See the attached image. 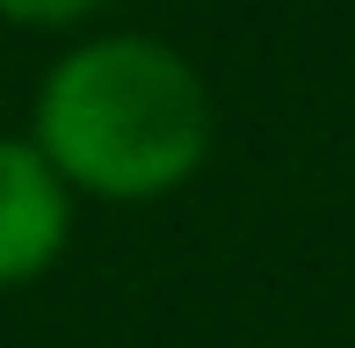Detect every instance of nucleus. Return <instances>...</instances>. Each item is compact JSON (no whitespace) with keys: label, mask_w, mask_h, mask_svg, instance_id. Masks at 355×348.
I'll list each match as a JSON object with an SVG mask.
<instances>
[{"label":"nucleus","mask_w":355,"mask_h":348,"mask_svg":"<svg viewBox=\"0 0 355 348\" xmlns=\"http://www.w3.org/2000/svg\"><path fill=\"white\" fill-rule=\"evenodd\" d=\"M29 146L73 196L159 203L218 146V102L196 58L145 29H102L58 51L29 102Z\"/></svg>","instance_id":"obj_1"},{"label":"nucleus","mask_w":355,"mask_h":348,"mask_svg":"<svg viewBox=\"0 0 355 348\" xmlns=\"http://www.w3.org/2000/svg\"><path fill=\"white\" fill-rule=\"evenodd\" d=\"M73 203L80 196L29 146V131L0 138V290H22L58 268V254L73 247Z\"/></svg>","instance_id":"obj_2"},{"label":"nucleus","mask_w":355,"mask_h":348,"mask_svg":"<svg viewBox=\"0 0 355 348\" xmlns=\"http://www.w3.org/2000/svg\"><path fill=\"white\" fill-rule=\"evenodd\" d=\"M102 8L109 0H0V22L8 29H80Z\"/></svg>","instance_id":"obj_3"}]
</instances>
